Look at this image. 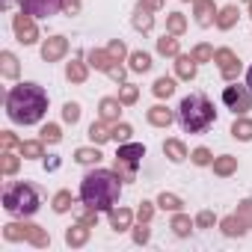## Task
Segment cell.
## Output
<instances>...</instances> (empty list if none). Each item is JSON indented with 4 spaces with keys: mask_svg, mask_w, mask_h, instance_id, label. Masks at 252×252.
Wrapping results in <instances>:
<instances>
[{
    "mask_svg": "<svg viewBox=\"0 0 252 252\" xmlns=\"http://www.w3.org/2000/svg\"><path fill=\"white\" fill-rule=\"evenodd\" d=\"M48 110V95L36 83H18L6 98V113L15 125H36Z\"/></svg>",
    "mask_w": 252,
    "mask_h": 252,
    "instance_id": "obj_1",
    "label": "cell"
},
{
    "mask_svg": "<svg viewBox=\"0 0 252 252\" xmlns=\"http://www.w3.org/2000/svg\"><path fill=\"white\" fill-rule=\"evenodd\" d=\"M122 193V184H119V175L107 172V169H95L83 178L80 184V199L86 208L92 211H113L116 199Z\"/></svg>",
    "mask_w": 252,
    "mask_h": 252,
    "instance_id": "obj_2",
    "label": "cell"
},
{
    "mask_svg": "<svg viewBox=\"0 0 252 252\" xmlns=\"http://www.w3.org/2000/svg\"><path fill=\"white\" fill-rule=\"evenodd\" d=\"M214 104L202 95V92H193L187 95L181 104H178V125L184 134H202L214 125Z\"/></svg>",
    "mask_w": 252,
    "mask_h": 252,
    "instance_id": "obj_3",
    "label": "cell"
},
{
    "mask_svg": "<svg viewBox=\"0 0 252 252\" xmlns=\"http://www.w3.org/2000/svg\"><path fill=\"white\" fill-rule=\"evenodd\" d=\"M3 208L12 217H30L39 211V193L30 184H9L3 193Z\"/></svg>",
    "mask_w": 252,
    "mask_h": 252,
    "instance_id": "obj_4",
    "label": "cell"
},
{
    "mask_svg": "<svg viewBox=\"0 0 252 252\" xmlns=\"http://www.w3.org/2000/svg\"><path fill=\"white\" fill-rule=\"evenodd\" d=\"M222 101L225 107H231L234 113H246L249 110V86H225L222 89Z\"/></svg>",
    "mask_w": 252,
    "mask_h": 252,
    "instance_id": "obj_5",
    "label": "cell"
},
{
    "mask_svg": "<svg viewBox=\"0 0 252 252\" xmlns=\"http://www.w3.org/2000/svg\"><path fill=\"white\" fill-rule=\"evenodd\" d=\"M60 3H63V0H21L24 12H27V15H36V18L57 15V12H60Z\"/></svg>",
    "mask_w": 252,
    "mask_h": 252,
    "instance_id": "obj_6",
    "label": "cell"
},
{
    "mask_svg": "<svg viewBox=\"0 0 252 252\" xmlns=\"http://www.w3.org/2000/svg\"><path fill=\"white\" fill-rule=\"evenodd\" d=\"M140 158H146V149H143V146H137V143H131V146H122V149H119V158H116V160L134 172V169H137V163H140Z\"/></svg>",
    "mask_w": 252,
    "mask_h": 252,
    "instance_id": "obj_7",
    "label": "cell"
},
{
    "mask_svg": "<svg viewBox=\"0 0 252 252\" xmlns=\"http://www.w3.org/2000/svg\"><path fill=\"white\" fill-rule=\"evenodd\" d=\"M15 33L21 36V42H24V45L36 42V27H33V21H30L27 15H18V18H15Z\"/></svg>",
    "mask_w": 252,
    "mask_h": 252,
    "instance_id": "obj_8",
    "label": "cell"
},
{
    "mask_svg": "<svg viewBox=\"0 0 252 252\" xmlns=\"http://www.w3.org/2000/svg\"><path fill=\"white\" fill-rule=\"evenodd\" d=\"M217 60H220V68H222L225 77H234V74H237V65H240V63H234V54H231V51H220Z\"/></svg>",
    "mask_w": 252,
    "mask_h": 252,
    "instance_id": "obj_9",
    "label": "cell"
},
{
    "mask_svg": "<svg viewBox=\"0 0 252 252\" xmlns=\"http://www.w3.org/2000/svg\"><path fill=\"white\" fill-rule=\"evenodd\" d=\"M63 51H65V39H60V36H57V39H51V42L42 48V57H45V60H57Z\"/></svg>",
    "mask_w": 252,
    "mask_h": 252,
    "instance_id": "obj_10",
    "label": "cell"
},
{
    "mask_svg": "<svg viewBox=\"0 0 252 252\" xmlns=\"http://www.w3.org/2000/svg\"><path fill=\"white\" fill-rule=\"evenodd\" d=\"M211 12H214V3H211V0H199V3H196L199 24H211Z\"/></svg>",
    "mask_w": 252,
    "mask_h": 252,
    "instance_id": "obj_11",
    "label": "cell"
},
{
    "mask_svg": "<svg viewBox=\"0 0 252 252\" xmlns=\"http://www.w3.org/2000/svg\"><path fill=\"white\" fill-rule=\"evenodd\" d=\"M149 122H152V125H169V122H172V116H169L163 107H155V110L149 113Z\"/></svg>",
    "mask_w": 252,
    "mask_h": 252,
    "instance_id": "obj_12",
    "label": "cell"
},
{
    "mask_svg": "<svg viewBox=\"0 0 252 252\" xmlns=\"http://www.w3.org/2000/svg\"><path fill=\"white\" fill-rule=\"evenodd\" d=\"M231 134L240 137V140H252V122H234Z\"/></svg>",
    "mask_w": 252,
    "mask_h": 252,
    "instance_id": "obj_13",
    "label": "cell"
},
{
    "mask_svg": "<svg viewBox=\"0 0 252 252\" xmlns=\"http://www.w3.org/2000/svg\"><path fill=\"white\" fill-rule=\"evenodd\" d=\"M193 63H196L193 57H181V60H178V74H181V77H193V71H196Z\"/></svg>",
    "mask_w": 252,
    "mask_h": 252,
    "instance_id": "obj_14",
    "label": "cell"
},
{
    "mask_svg": "<svg viewBox=\"0 0 252 252\" xmlns=\"http://www.w3.org/2000/svg\"><path fill=\"white\" fill-rule=\"evenodd\" d=\"M131 65H134V71H146L152 65V60H149V54H134L131 57Z\"/></svg>",
    "mask_w": 252,
    "mask_h": 252,
    "instance_id": "obj_15",
    "label": "cell"
},
{
    "mask_svg": "<svg viewBox=\"0 0 252 252\" xmlns=\"http://www.w3.org/2000/svg\"><path fill=\"white\" fill-rule=\"evenodd\" d=\"M172 89H175V83H172L169 77H160V80L155 83V95H160V98H163V95H169Z\"/></svg>",
    "mask_w": 252,
    "mask_h": 252,
    "instance_id": "obj_16",
    "label": "cell"
},
{
    "mask_svg": "<svg viewBox=\"0 0 252 252\" xmlns=\"http://www.w3.org/2000/svg\"><path fill=\"white\" fill-rule=\"evenodd\" d=\"M163 149H166V152L172 155V160H184V158H187V155H184V146H181V143H172V140H169V143H166Z\"/></svg>",
    "mask_w": 252,
    "mask_h": 252,
    "instance_id": "obj_17",
    "label": "cell"
},
{
    "mask_svg": "<svg viewBox=\"0 0 252 252\" xmlns=\"http://www.w3.org/2000/svg\"><path fill=\"white\" fill-rule=\"evenodd\" d=\"M160 51H163V54H178V42H175L172 36H163V39H160Z\"/></svg>",
    "mask_w": 252,
    "mask_h": 252,
    "instance_id": "obj_18",
    "label": "cell"
},
{
    "mask_svg": "<svg viewBox=\"0 0 252 252\" xmlns=\"http://www.w3.org/2000/svg\"><path fill=\"white\" fill-rule=\"evenodd\" d=\"M116 107H119V101H113V98H107V101L101 104V110H104L101 116H104V119H113V116H116Z\"/></svg>",
    "mask_w": 252,
    "mask_h": 252,
    "instance_id": "obj_19",
    "label": "cell"
},
{
    "mask_svg": "<svg viewBox=\"0 0 252 252\" xmlns=\"http://www.w3.org/2000/svg\"><path fill=\"white\" fill-rule=\"evenodd\" d=\"M63 116H65V122H77L80 119V107L77 104H65V113Z\"/></svg>",
    "mask_w": 252,
    "mask_h": 252,
    "instance_id": "obj_20",
    "label": "cell"
},
{
    "mask_svg": "<svg viewBox=\"0 0 252 252\" xmlns=\"http://www.w3.org/2000/svg\"><path fill=\"white\" fill-rule=\"evenodd\" d=\"M98 158H101V155H98V152H89V149H80V152H77V160H80V163H92V160H98Z\"/></svg>",
    "mask_w": 252,
    "mask_h": 252,
    "instance_id": "obj_21",
    "label": "cell"
},
{
    "mask_svg": "<svg viewBox=\"0 0 252 252\" xmlns=\"http://www.w3.org/2000/svg\"><path fill=\"white\" fill-rule=\"evenodd\" d=\"M83 74H86V71H83L80 63H71V65H68V77H71V80H83Z\"/></svg>",
    "mask_w": 252,
    "mask_h": 252,
    "instance_id": "obj_22",
    "label": "cell"
},
{
    "mask_svg": "<svg viewBox=\"0 0 252 252\" xmlns=\"http://www.w3.org/2000/svg\"><path fill=\"white\" fill-rule=\"evenodd\" d=\"M169 30H172V33H181V30H184V18H181V15H172V18H169Z\"/></svg>",
    "mask_w": 252,
    "mask_h": 252,
    "instance_id": "obj_23",
    "label": "cell"
},
{
    "mask_svg": "<svg viewBox=\"0 0 252 252\" xmlns=\"http://www.w3.org/2000/svg\"><path fill=\"white\" fill-rule=\"evenodd\" d=\"M3 63H6V65H3V71L12 77V74H15V60H12V54H3Z\"/></svg>",
    "mask_w": 252,
    "mask_h": 252,
    "instance_id": "obj_24",
    "label": "cell"
},
{
    "mask_svg": "<svg viewBox=\"0 0 252 252\" xmlns=\"http://www.w3.org/2000/svg\"><path fill=\"white\" fill-rule=\"evenodd\" d=\"M231 169H234V160H231V158H225V160H220V163H217V172H222V175H225V172H231Z\"/></svg>",
    "mask_w": 252,
    "mask_h": 252,
    "instance_id": "obj_25",
    "label": "cell"
},
{
    "mask_svg": "<svg viewBox=\"0 0 252 252\" xmlns=\"http://www.w3.org/2000/svg\"><path fill=\"white\" fill-rule=\"evenodd\" d=\"M89 134H92V140H107L110 134H104V128H101V125H92V128H89Z\"/></svg>",
    "mask_w": 252,
    "mask_h": 252,
    "instance_id": "obj_26",
    "label": "cell"
},
{
    "mask_svg": "<svg viewBox=\"0 0 252 252\" xmlns=\"http://www.w3.org/2000/svg\"><path fill=\"white\" fill-rule=\"evenodd\" d=\"M231 21H234V9H225L220 18V27H231Z\"/></svg>",
    "mask_w": 252,
    "mask_h": 252,
    "instance_id": "obj_27",
    "label": "cell"
},
{
    "mask_svg": "<svg viewBox=\"0 0 252 252\" xmlns=\"http://www.w3.org/2000/svg\"><path fill=\"white\" fill-rule=\"evenodd\" d=\"M211 54H214V51H211L208 45H202V48H196V54H193V60H208Z\"/></svg>",
    "mask_w": 252,
    "mask_h": 252,
    "instance_id": "obj_28",
    "label": "cell"
},
{
    "mask_svg": "<svg viewBox=\"0 0 252 252\" xmlns=\"http://www.w3.org/2000/svg\"><path fill=\"white\" fill-rule=\"evenodd\" d=\"M21 149H24V155H33V158H39V152H42V149H39V143H24Z\"/></svg>",
    "mask_w": 252,
    "mask_h": 252,
    "instance_id": "obj_29",
    "label": "cell"
},
{
    "mask_svg": "<svg viewBox=\"0 0 252 252\" xmlns=\"http://www.w3.org/2000/svg\"><path fill=\"white\" fill-rule=\"evenodd\" d=\"M128 134H131V128H128V125H119V128L113 131V137H116V140H125Z\"/></svg>",
    "mask_w": 252,
    "mask_h": 252,
    "instance_id": "obj_30",
    "label": "cell"
},
{
    "mask_svg": "<svg viewBox=\"0 0 252 252\" xmlns=\"http://www.w3.org/2000/svg\"><path fill=\"white\" fill-rule=\"evenodd\" d=\"M42 134H45V140H51V143H57V140H60V131L54 128V125H51V128H45Z\"/></svg>",
    "mask_w": 252,
    "mask_h": 252,
    "instance_id": "obj_31",
    "label": "cell"
},
{
    "mask_svg": "<svg viewBox=\"0 0 252 252\" xmlns=\"http://www.w3.org/2000/svg\"><path fill=\"white\" fill-rule=\"evenodd\" d=\"M193 160H196V163H208V152H205V149H196Z\"/></svg>",
    "mask_w": 252,
    "mask_h": 252,
    "instance_id": "obj_32",
    "label": "cell"
},
{
    "mask_svg": "<svg viewBox=\"0 0 252 252\" xmlns=\"http://www.w3.org/2000/svg\"><path fill=\"white\" fill-rule=\"evenodd\" d=\"M134 98H137V89L134 86H128V89L122 92V101H134Z\"/></svg>",
    "mask_w": 252,
    "mask_h": 252,
    "instance_id": "obj_33",
    "label": "cell"
},
{
    "mask_svg": "<svg viewBox=\"0 0 252 252\" xmlns=\"http://www.w3.org/2000/svg\"><path fill=\"white\" fill-rule=\"evenodd\" d=\"M65 202H68V196H65V193H60V196H57V211H65V208H68Z\"/></svg>",
    "mask_w": 252,
    "mask_h": 252,
    "instance_id": "obj_34",
    "label": "cell"
},
{
    "mask_svg": "<svg viewBox=\"0 0 252 252\" xmlns=\"http://www.w3.org/2000/svg\"><path fill=\"white\" fill-rule=\"evenodd\" d=\"M160 205H163V208H178V202H175L172 196H160Z\"/></svg>",
    "mask_w": 252,
    "mask_h": 252,
    "instance_id": "obj_35",
    "label": "cell"
},
{
    "mask_svg": "<svg viewBox=\"0 0 252 252\" xmlns=\"http://www.w3.org/2000/svg\"><path fill=\"white\" fill-rule=\"evenodd\" d=\"M113 222L116 225H125V222H128V214H125V211L122 214H113Z\"/></svg>",
    "mask_w": 252,
    "mask_h": 252,
    "instance_id": "obj_36",
    "label": "cell"
},
{
    "mask_svg": "<svg viewBox=\"0 0 252 252\" xmlns=\"http://www.w3.org/2000/svg\"><path fill=\"white\" fill-rule=\"evenodd\" d=\"M3 169H6V172H12V169H15V158H12V155H6V163H3Z\"/></svg>",
    "mask_w": 252,
    "mask_h": 252,
    "instance_id": "obj_37",
    "label": "cell"
},
{
    "mask_svg": "<svg viewBox=\"0 0 252 252\" xmlns=\"http://www.w3.org/2000/svg\"><path fill=\"white\" fill-rule=\"evenodd\" d=\"M175 228H178V231L184 234V231H187V220H178V222H175Z\"/></svg>",
    "mask_w": 252,
    "mask_h": 252,
    "instance_id": "obj_38",
    "label": "cell"
},
{
    "mask_svg": "<svg viewBox=\"0 0 252 252\" xmlns=\"http://www.w3.org/2000/svg\"><path fill=\"white\" fill-rule=\"evenodd\" d=\"M246 86H249V92H252V68L246 71Z\"/></svg>",
    "mask_w": 252,
    "mask_h": 252,
    "instance_id": "obj_39",
    "label": "cell"
}]
</instances>
